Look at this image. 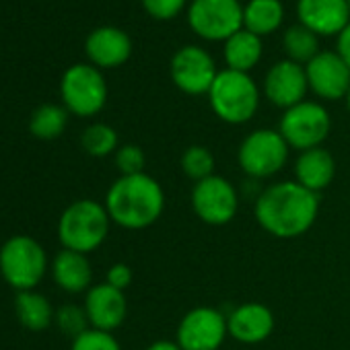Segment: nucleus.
Listing matches in <instances>:
<instances>
[{"mask_svg": "<svg viewBox=\"0 0 350 350\" xmlns=\"http://www.w3.org/2000/svg\"><path fill=\"white\" fill-rule=\"evenodd\" d=\"M319 194L295 180L274 182L254 200V217L262 231L276 239H297L317 221Z\"/></svg>", "mask_w": 350, "mask_h": 350, "instance_id": "nucleus-1", "label": "nucleus"}, {"mask_svg": "<svg viewBox=\"0 0 350 350\" xmlns=\"http://www.w3.org/2000/svg\"><path fill=\"white\" fill-rule=\"evenodd\" d=\"M165 190L148 175H120L105 194V211L113 225L128 231L152 227L165 213Z\"/></svg>", "mask_w": 350, "mask_h": 350, "instance_id": "nucleus-2", "label": "nucleus"}, {"mask_svg": "<svg viewBox=\"0 0 350 350\" xmlns=\"http://www.w3.org/2000/svg\"><path fill=\"white\" fill-rule=\"evenodd\" d=\"M111 219L105 204L91 198H81L64 208L58 221V239L64 250L87 256L105 243Z\"/></svg>", "mask_w": 350, "mask_h": 350, "instance_id": "nucleus-3", "label": "nucleus"}, {"mask_svg": "<svg viewBox=\"0 0 350 350\" xmlns=\"http://www.w3.org/2000/svg\"><path fill=\"white\" fill-rule=\"evenodd\" d=\"M260 87L247 72L231 68L219 70L211 91L208 103L215 116L231 126H241L254 120L260 109Z\"/></svg>", "mask_w": 350, "mask_h": 350, "instance_id": "nucleus-4", "label": "nucleus"}, {"mask_svg": "<svg viewBox=\"0 0 350 350\" xmlns=\"http://www.w3.org/2000/svg\"><path fill=\"white\" fill-rule=\"evenodd\" d=\"M48 266V254L33 237L15 235L0 247V274L17 293L36 291L44 280Z\"/></svg>", "mask_w": 350, "mask_h": 350, "instance_id": "nucleus-5", "label": "nucleus"}, {"mask_svg": "<svg viewBox=\"0 0 350 350\" xmlns=\"http://www.w3.org/2000/svg\"><path fill=\"white\" fill-rule=\"evenodd\" d=\"M288 154L291 146L278 130L258 128L241 140L237 148V163L247 180L264 182L286 167Z\"/></svg>", "mask_w": 350, "mask_h": 350, "instance_id": "nucleus-6", "label": "nucleus"}, {"mask_svg": "<svg viewBox=\"0 0 350 350\" xmlns=\"http://www.w3.org/2000/svg\"><path fill=\"white\" fill-rule=\"evenodd\" d=\"M278 132L286 144L299 152L323 146L332 132V116L317 101H301L282 111Z\"/></svg>", "mask_w": 350, "mask_h": 350, "instance_id": "nucleus-7", "label": "nucleus"}, {"mask_svg": "<svg viewBox=\"0 0 350 350\" xmlns=\"http://www.w3.org/2000/svg\"><path fill=\"white\" fill-rule=\"evenodd\" d=\"M60 97L68 113L93 118L107 103V83L97 66L75 64L62 75Z\"/></svg>", "mask_w": 350, "mask_h": 350, "instance_id": "nucleus-8", "label": "nucleus"}, {"mask_svg": "<svg viewBox=\"0 0 350 350\" xmlns=\"http://www.w3.org/2000/svg\"><path fill=\"white\" fill-rule=\"evenodd\" d=\"M188 25L200 40L227 42L243 29V7L239 0H192Z\"/></svg>", "mask_w": 350, "mask_h": 350, "instance_id": "nucleus-9", "label": "nucleus"}, {"mask_svg": "<svg viewBox=\"0 0 350 350\" xmlns=\"http://www.w3.org/2000/svg\"><path fill=\"white\" fill-rule=\"evenodd\" d=\"M239 192L223 175H211V178L194 184L190 194V204L194 215L211 227L229 225L239 211Z\"/></svg>", "mask_w": 350, "mask_h": 350, "instance_id": "nucleus-10", "label": "nucleus"}, {"mask_svg": "<svg viewBox=\"0 0 350 350\" xmlns=\"http://www.w3.org/2000/svg\"><path fill=\"white\" fill-rule=\"evenodd\" d=\"M227 336V313L208 305L184 313L175 329V342L182 350H221Z\"/></svg>", "mask_w": 350, "mask_h": 350, "instance_id": "nucleus-11", "label": "nucleus"}, {"mask_svg": "<svg viewBox=\"0 0 350 350\" xmlns=\"http://www.w3.org/2000/svg\"><path fill=\"white\" fill-rule=\"evenodd\" d=\"M171 81L182 93L208 95L219 70L215 58L200 46H184L173 54L169 64Z\"/></svg>", "mask_w": 350, "mask_h": 350, "instance_id": "nucleus-12", "label": "nucleus"}, {"mask_svg": "<svg viewBox=\"0 0 350 350\" xmlns=\"http://www.w3.org/2000/svg\"><path fill=\"white\" fill-rule=\"evenodd\" d=\"M309 91L323 101L346 99L350 91V68L338 52H319L309 64H305Z\"/></svg>", "mask_w": 350, "mask_h": 350, "instance_id": "nucleus-13", "label": "nucleus"}, {"mask_svg": "<svg viewBox=\"0 0 350 350\" xmlns=\"http://www.w3.org/2000/svg\"><path fill=\"white\" fill-rule=\"evenodd\" d=\"M262 91L274 107L291 109L293 105L305 101V95L309 91L305 66H301L288 58L272 64L264 77Z\"/></svg>", "mask_w": 350, "mask_h": 350, "instance_id": "nucleus-14", "label": "nucleus"}, {"mask_svg": "<svg viewBox=\"0 0 350 350\" xmlns=\"http://www.w3.org/2000/svg\"><path fill=\"white\" fill-rule=\"evenodd\" d=\"M227 327H229V336L235 342L252 346V344H262L272 336L276 327V319L268 305L250 301L233 307L227 313Z\"/></svg>", "mask_w": 350, "mask_h": 350, "instance_id": "nucleus-15", "label": "nucleus"}, {"mask_svg": "<svg viewBox=\"0 0 350 350\" xmlns=\"http://www.w3.org/2000/svg\"><path fill=\"white\" fill-rule=\"evenodd\" d=\"M297 17L317 38H338L350 23V7L348 0H297Z\"/></svg>", "mask_w": 350, "mask_h": 350, "instance_id": "nucleus-16", "label": "nucleus"}, {"mask_svg": "<svg viewBox=\"0 0 350 350\" xmlns=\"http://www.w3.org/2000/svg\"><path fill=\"white\" fill-rule=\"evenodd\" d=\"M85 313L89 317L91 327L101 332L118 329L128 315V301L124 291L113 288L107 282L93 284L85 295Z\"/></svg>", "mask_w": 350, "mask_h": 350, "instance_id": "nucleus-17", "label": "nucleus"}, {"mask_svg": "<svg viewBox=\"0 0 350 350\" xmlns=\"http://www.w3.org/2000/svg\"><path fill=\"white\" fill-rule=\"evenodd\" d=\"M85 54L97 68H118L130 58L132 40L126 31L103 25L89 33L85 42Z\"/></svg>", "mask_w": 350, "mask_h": 350, "instance_id": "nucleus-18", "label": "nucleus"}, {"mask_svg": "<svg viewBox=\"0 0 350 350\" xmlns=\"http://www.w3.org/2000/svg\"><path fill=\"white\" fill-rule=\"evenodd\" d=\"M293 171H295L297 184L319 194L325 188H329L336 178V159L323 146L309 148V150L299 152V157L295 159Z\"/></svg>", "mask_w": 350, "mask_h": 350, "instance_id": "nucleus-19", "label": "nucleus"}, {"mask_svg": "<svg viewBox=\"0 0 350 350\" xmlns=\"http://www.w3.org/2000/svg\"><path fill=\"white\" fill-rule=\"evenodd\" d=\"M50 268H52L54 282L64 293L77 295V293H85L93 286V268L85 254L60 250L54 256Z\"/></svg>", "mask_w": 350, "mask_h": 350, "instance_id": "nucleus-20", "label": "nucleus"}, {"mask_svg": "<svg viewBox=\"0 0 350 350\" xmlns=\"http://www.w3.org/2000/svg\"><path fill=\"white\" fill-rule=\"evenodd\" d=\"M262 54H264L262 38H258L256 33L247 29L237 31L223 46V58H225L227 68L237 70V72L250 75V70L260 64Z\"/></svg>", "mask_w": 350, "mask_h": 350, "instance_id": "nucleus-21", "label": "nucleus"}, {"mask_svg": "<svg viewBox=\"0 0 350 350\" xmlns=\"http://www.w3.org/2000/svg\"><path fill=\"white\" fill-rule=\"evenodd\" d=\"M284 21V7L280 0H250L243 7V29L262 36H272Z\"/></svg>", "mask_w": 350, "mask_h": 350, "instance_id": "nucleus-22", "label": "nucleus"}, {"mask_svg": "<svg viewBox=\"0 0 350 350\" xmlns=\"http://www.w3.org/2000/svg\"><path fill=\"white\" fill-rule=\"evenodd\" d=\"M15 313L21 325L29 332H44L52 325L56 311L50 301L36 291H21L15 297Z\"/></svg>", "mask_w": 350, "mask_h": 350, "instance_id": "nucleus-23", "label": "nucleus"}, {"mask_svg": "<svg viewBox=\"0 0 350 350\" xmlns=\"http://www.w3.org/2000/svg\"><path fill=\"white\" fill-rule=\"evenodd\" d=\"M68 124V109L56 103L40 105L29 118V132L40 140H56L64 134Z\"/></svg>", "mask_w": 350, "mask_h": 350, "instance_id": "nucleus-24", "label": "nucleus"}, {"mask_svg": "<svg viewBox=\"0 0 350 350\" xmlns=\"http://www.w3.org/2000/svg\"><path fill=\"white\" fill-rule=\"evenodd\" d=\"M282 48L288 60L305 66L309 64L321 50H319V38L309 31L307 27H303L301 23L291 25L284 36H282Z\"/></svg>", "mask_w": 350, "mask_h": 350, "instance_id": "nucleus-25", "label": "nucleus"}, {"mask_svg": "<svg viewBox=\"0 0 350 350\" xmlns=\"http://www.w3.org/2000/svg\"><path fill=\"white\" fill-rule=\"evenodd\" d=\"M215 165H217V159H215L213 150L204 144H192L180 157L182 173L194 184L215 175Z\"/></svg>", "mask_w": 350, "mask_h": 350, "instance_id": "nucleus-26", "label": "nucleus"}, {"mask_svg": "<svg viewBox=\"0 0 350 350\" xmlns=\"http://www.w3.org/2000/svg\"><path fill=\"white\" fill-rule=\"evenodd\" d=\"M81 144L87 154L95 159H103V157L116 154V150L120 148V138H118V132L109 124L97 122L85 128L81 136Z\"/></svg>", "mask_w": 350, "mask_h": 350, "instance_id": "nucleus-27", "label": "nucleus"}, {"mask_svg": "<svg viewBox=\"0 0 350 350\" xmlns=\"http://www.w3.org/2000/svg\"><path fill=\"white\" fill-rule=\"evenodd\" d=\"M54 321L60 327V332L66 334V336H70L72 340L91 327L89 317L85 313V307H79V305H62L56 311Z\"/></svg>", "mask_w": 350, "mask_h": 350, "instance_id": "nucleus-28", "label": "nucleus"}, {"mask_svg": "<svg viewBox=\"0 0 350 350\" xmlns=\"http://www.w3.org/2000/svg\"><path fill=\"white\" fill-rule=\"evenodd\" d=\"M70 350H122V346L111 332L89 327L87 332H83L72 340Z\"/></svg>", "mask_w": 350, "mask_h": 350, "instance_id": "nucleus-29", "label": "nucleus"}, {"mask_svg": "<svg viewBox=\"0 0 350 350\" xmlns=\"http://www.w3.org/2000/svg\"><path fill=\"white\" fill-rule=\"evenodd\" d=\"M116 167L122 175H138L144 173L146 167V154L138 144H122L116 154Z\"/></svg>", "mask_w": 350, "mask_h": 350, "instance_id": "nucleus-30", "label": "nucleus"}, {"mask_svg": "<svg viewBox=\"0 0 350 350\" xmlns=\"http://www.w3.org/2000/svg\"><path fill=\"white\" fill-rule=\"evenodd\" d=\"M142 9L157 21H171L186 9L188 0H140Z\"/></svg>", "mask_w": 350, "mask_h": 350, "instance_id": "nucleus-31", "label": "nucleus"}, {"mask_svg": "<svg viewBox=\"0 0 350 350\" xmlns=\"http://www.w3.org/2000/svg\"><path fill=\"white\" fill-rule=\"evenodd\" d=\"M132 278H134V272H132V268H130L128 264H124V262L113 264V266L107 270V274H105V282L111 284L113 288H120V291H126V288L132 284Z\"/></svg>", "mask_w": 350, "mask_h": 350, "instance_id": "nucleus-32", "label": "nucleus"}, {"mask_svg": "<svg viewBox=\"0 0 350 350\" xmlns=\"http://www.w3.org/2000/svg\"><path fill=\"white\" fill-rule=\"evenodd\" d=\"M336 52L340 54V58H342V60L346 62V66L350 68V23H348L346 29L338 36Z\"/></svg>", "mask_w": 350, "mask_h": 350, "instance_id": "nucleus-33", "label": "nucleus"}, {"mask_svg": "<svg viewBox=\"0 0 350 350\" xmlns=\"http://www.w3.org/2000/svg\"><path fill=\"white\" fill-rule=\"evenodd\" d=\"M144 350H182V348L175 340H154Z\"/></svg>", "mask_w": 350, "mask_h": 350, "instance_id": "nucleus-34", "label": "nucleus"}, {"mask_svg": "<svg viewBox=\"0 0 350 350\" xmlns=\"http://www.w3.org/2000/svg\"><path fill=\"white\" fill-rule=\"evenodd\" d=\"M346 109H348V113H350V91H348V95H346Z\"/></svg>", "mask_w": 350, "mask_h": 350, "instance_id": "nucleus-35", "label": "nucleus"}, {"mask_svg": "<svg viewBox=\"0 0 350 350\" xmlns=\"http://www.w3.org/2000/svg\"><path fill=\"white\" fill-rule=\"evenodd\" d=\"M348 7H350V0H348Z\"/></svg>", "mask_w": 350, "mask_h": 350, "instance_id": "nucleus-36", "label": "nucleus"}]
</instances>
